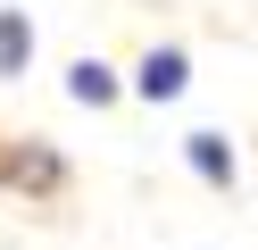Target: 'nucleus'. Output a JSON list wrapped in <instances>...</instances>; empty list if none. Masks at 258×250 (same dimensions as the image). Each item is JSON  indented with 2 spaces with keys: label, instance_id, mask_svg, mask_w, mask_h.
<instances>
[{
  "label": "nucleus",
  "instance_id": "7ed1b4c3",
  "mask_svg": "<svg viewBox=\"0 0 258 250\" xmlns=\"http://www.w3.org/2000/svg\"><path fill=\"white\" fill-rule=\"evenodd\" d=\"M0 175H9V183H25V192H58L67 159H58L50 142H25V150H9V159H0Z\"/></svg>",
  "mask_w": 258,
  "mask_h": 250
},
{
  "label": "nucleus",
  "instance_id": "f257e3e1",
  "mask_svg": "<svg viewBox=\"0 0 258 250\" xmlns=\"http://www.w3.org/2000/svg\"><path fill=\"white\" fill-rule=\"evenodd\" d=\"M183 167L208 183V192H233V183H241V150L225 142L217 125H191V133H183Z\"/></svg>",
  "mask_w": 258,
  "mask_h": 250
},
{
  "label": "nucleus",
  "instance_id": "f03ea898",
  "mask_svg": "<svg viewBox=\"0 0 258 250\" xmlns=\"http://www.w3.org/2000/svg\"><path fill=\"white\" fill-rule=\"evenodd\" d=\"M134 92L150 100V109H167V100H183V92H191V59H183L175 42H158L150 59L134 67Z\"/></svg>",
  "mask_w": 258,
  "mask_h": 250
},
{
  "label": "nucleus",
  "instance_id": "39448f33",
  "mask_svg": "<svg viewBox=\"0 0 258 250\" xmlns=\"http://www.w3.org/2000/svg\"><path fill=\"white\" fill-rule=\"evenodd\" d=\"M67 100L75 109H108V100H117V67L108 59H75L67 67Z\"/></svg>",
  "mask_w": 258,
  "mask_h": 250
},
{
  "label": "nucleus",
  "instance_id": "20e7f679",
  "mask_svg": "<svg viewBox=\"0 0 258 250\" xmlns=\"http://www.w3.org/2000/svg\"><path fill=\"white\" fill-rule=\"evenodd\" d=\"M34 67V17L25 9H0V83H17Z\"/></svg>",
  "mask_w": 258,
  "mask_h": 250
}]
</instances>
